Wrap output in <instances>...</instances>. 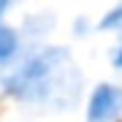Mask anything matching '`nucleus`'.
<instances>
[{
	"label": "nucleus",
	"mask_w": 122,
	"mask_h": 122,
	"mask_svg": "<svg viewBox=\"0 0 122 122\" xmlns=\"http://www.w3.org/2000/svg\"><path fill=\"white\" fill-rule=\"evenodd\" d=\"M84 73L62 44H25L0 68V95L35 111H68L81 100Z\"/></svg>",
	"instance_id": "obj_1"
},
{
	"label": "nucleus",
	"mask_w": 122,
	"mask_h": 122,
	"mask_svg": "<svg viewBox=\"0 0 122 122\" xmlns=\"http://www.w3.org/2000/svg\"><path fill=\"white\" fill-rule=\"evenodd\" d=\"M84 122H122V84H95L84 103Z\"/></svg>",
	"instance_id": "obj_2"
},
{
	"label": "nucleus",
	"mask_w": 122,
	"mask_h": 122,
	"mask_svg": "<svg viewBox=\"0 0 122 122\" xmlns=\"http://www.w3.org/2000/svg\"><path fill=\"white\" fill-rule=\"evenodd\" d=\"M22 49H25V38L19 33V27L0 22V68H5Z\"/></svg>",
	"instance_id": "obj_3"
},
{
	"label": "nucleus",
	"mask_w": 122,
	"mask_h": 122,
	"mask_svg": "<svg viewBox=\"0 0 122 122\" xmlns=\"http://www.w3.org/2000/svg\"><path fill=\"white\" fill-rule=\"evenodd\" d=\"M95 30L111 33V35H122V3L114 5V8H109L103 16H100V22L95 25Z\"/></svg>",
	"instance_id": "obj_4"
},
{
	"label": "nucleus",
	"mask_w": 122,
	"mask_h": 122,
	"mask_svg": "<svg viewBox=\"0 0 122 122\" xmlns=\"http://www.w3.org/2000/svg\"><path fill=\"white\" fill-rule=\"evenodd\" d=\"M109 62H111V68H114V71H122V35H119L117 46L109 52Z\"/></svg>",
	"instance_id": "obj_5"
},
{
	"label": "nucleus",
	"mask_w": 122,
	"mask_h": 122,
	"mask_svg": "<svg viewBox=\"0 0 122 122\" xmlns=\"http://www.w3.org/2000/svg\"><path fill=\"white\" fill-rule=\"evenodd\" d=\"M90 30H95V25H92L90 19H76V22H73V33L79 35V38L90 35Z\"/></svg>",
	"instance_id": "obj_6"
},
{
	"label": "nucleus",
	"mask_w": 122,
	"mask_h": 122,
	"mask_svg": "<svg viewBox=\"0 0 122 122\" xmlns=\"http://www.w3.org/2000/svg\"><path fill=\"white\" fill-rule=\"evenodd\" d=\"M11 3H14V0H0V22H3V16H5V14H8Z\"/></svg>",
	"instance_id": "obj_7"
}]
</instances>
